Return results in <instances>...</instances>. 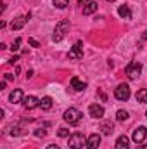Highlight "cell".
Segmentation results:
<instances>
[{
  "label": "cell",
  "instance_id": "1",
  "mask_svg": "<svg viewBox=\"0 0 147 149\" xmlns=\"http://www.w3.org/2000/svg\"><path fill=\"white\" fill-rule=\"evenodd\" d=\"M69 28H71V24H69V21H68V19L59 21V23L55 24V28H54V33H52V42H61L62 38L66 37V33L69 31Z\"/></svg>",
  "mask_w": 147,
  "mask_h": 149
},
{
  "label": "cell",
  "instance_id": "2",
  "mask_svg": "<svg viewBox=\"0 0 147 149\" xmlns=\"http://www.w3.org/2000/svg\"><path fill=\"white\" fill-rule=\"evenodd\" d=\"M68 146L71 149H83V146H87V139L81 132H74L68 139Z\"/></svg>",
  "mask_w": 147,
  "mask_h": 149
},
{
  "label": "cell",
  "instance_id": "3",
  "mask_svg": "<svg viewBox=\"0 0 147 149\" xmlns=\"http://www.w3.org/2000/svg\"><path fill=\"white\" fill-rule=\"evenodd\" d=\"M81 116H83V113L80 111V109H76V108H69V109H66L64 111V121L66 123H69V125H78L80 123V120H81Z\"/></svg>",
  "mask_w": 147,
  "mask_h": 149
},
{
  "label": "cell",
  "instance_id": "4",
  "mask_svg": "<svg viewBox=\"0 0 147 149\" xmlns=\"http://www.w3.org/2000/svg\"><path fill=\"white\" fill-rule=\"evenodd\" d=\"M130 87L126 85V83H119L116 88H114V97L118 99V101H128L130 99Z\"/></svg>",
  "mask_w": 147,
  "mask_h": 149
},
{
  "label": "cell",
  "instance_id": "5",
  "mask_svg": "<svg viewBox=\"0 0 147 149\" xmlns=\"http://www.w3.org/2000/svg\"><path fill=\"white\" fill-rule=\"evenodd\" d=\"M140 73H142V64L140 63H130L126 66V76L130 80H139Z\"/></svg>",
  "mask_w": 147,
  "mask_h": 149
},
{
  "label": "cell",
  "instance_id": "6",
  "mask_svg": "<svg viewBox=\"0 0 147 149\" xmlns=\"http://www.w3.org/2000/svg\"><path fill=\"white\" fill-rule=\"evenodd\" d=\"M68 57L73 59V61L83 59V43H81V42H76V43H74V47L68 52Z\"/></svg>",
  "mask_w": 147,
  "mask_h": 149
},
{
  "label": "cell",
  "instance_id": "7",
  "mask_svg": "<svg viewBox=\"0 0 147 149\" xmlns=\"http://www.w3.org/2000/svg\"><path fill=\"white\" fill-rule=\"evenodd\" d=\"M146 137H147V128H146V127H137V128L133 130V135H132L133 142L142 144V142L146 141Z\"/></svg>",
  "mask_w": 147,
  "mask_h": 149
},
{
  "label": "cell",
  "instance_id": "8",
  "mask_svg": "<svg viewBox=\"0 0 147 149\" xmlns=\"http://www.w3.org/2000/svg\"><path fill=\"white\" fill-rule=\"evenodd\" d=\"M9 101H10L12 104H19V102H23V101H24V94H23V90H21V88H14V90L10 92V95H9Z\"/></svg>",
  "mask_w": 147,
  "mask_h": 149
},
{
  "label": "cell",
  "instance_id": "9",
  "mask_svg": "<svg viewBox=\"0 0 147 149\" xmlns=\"http://www.w3.org/2000/svg\"><path fill=\"white\" fill-rule=\"evenodd\" d=\"M23 104L26 109H35V108H40V99L35 95H28V97H24Z\"/></svg>",
  "mask_w": 147,
  "mask_h": 149
},
{
  "label": "cell",
  "instance_id": "10",
  "mask_svg": "<svg viewBox=\"0 0 147 149\" xmlns=\"http://www.w3.org/2000/svg\"><path fill=\"white\" fill-rule=\"evenodd\" d=\"M31 17V14H28V16H19V17H16L12 23H10V28L12 30H21L24 24H26V21Z\"/></svg>",
  "mask_w": 147,
  "mask_h": 149
},
{
  "label": "cell",
  "instance_id": "11",
  "mask_svg": "<svg viewBox=\"0 0 147 149\" xmlns=\"http://www.w3.org/2000/svg\"><path fill=\"white\" fill-rule=\"evenodd\" d=\"M101 146V135L99 134H92L87 139V149H99Z\"/></svg>",
  "mask_w": 147,
  "mask_h": 149
},
{
  "label": "cell",
  "instance_id": "12",
  "mask_svg": "<svg viewBox=\"0 0 147 149\" xmlns=\"http://www.w3.org/2000/svg\"><path fill=\"white\" fill-rule=\"evenodd\" d=\"M88 113H90L92 118H102V116H104V108L99 106V104H92V106L88 108Z\"/></svg>",
  "mask_w": 147,
  "mask_h": 149
},
{
  "label": "cell",
  "instance_id": "13",
  "mask_svg": "<svg viewBox=\"0 0 147 149\" xmlns=\"http://www.w3.org/2000/svg\"><path fill=\"white\" fill-rule=\"evenodd\" d=\"M101 130H102V134H104V135H111V134L114 132V123H112L111 120L102 121V123H101Z\"/></svg>",
  "mask_w": 147,
  "mask_h": 149
},
{
  "label": "cell",
  "instance_id": "14",
  "mask_svg": "<svg viewBox=\"0 0 147 149\" xmlns=\"http://www.w3.org/2000/svg\"><path fill=\"white\" fill-rule=\"evenodd\" d=\"M114 149H130V139L126 135H119L116 141V148Z\"/></svg>",
  "mask_w": 147,
  "mask_h": 149
},
{
  "label": "cell",
  "instance_id": "15",
  "mask_svg": "<svg viewBox=\"0 0 147 149\" xmlns=\"http://www.w3.org/2000/svg\"><path fill=\"white\" fill-rule=\"evenodd\" d=\"M71 87H73L74 90L81 92V90H85V88H87V83H85L83 80H80L78 76H73V78H71Z\"/></svg>",
  "mask_w": 147,
  "mask_h": 149
},
{
  "label": "cell",
  "instance_id": "16",
  "mask_svg": "<svg viewBox=\"0 0 147 149\" xmlns=\"http://www.w3.org/2000/svg\"><path fill=\"white\" fill-rule=\"evenodd\" d=\"M118 14H119L121 17H125V19H130V17H132V10H130V7H128V5H119Z\"/></svg>",
  "mask_w": 147,
  "mask_h": 149
},
{
  "label": "cell",
  "instance_id": "17",
  "mask_svg": "<svg viewBox=\"0 0 147 149\" xmlns=\"http://www.w3.org/2000/svg\"><path fill=\"white\" fill-rule=\"evenodd\" d=\"M40 108L42 109H45V111H49L50 108H52V97H43V99H40Z\"/></svg>",
  "mask_w": 147,
  "mask_h": 149
},
{
  "label": "cell",
  "instance_id": "18",
  "mask_svg": "<svg viewBox=\"0 0 147 149\" xmlns=\"http://www.w3.org/2000/svg\"><path fill=\"white\" fill-rule=\"evenodd\" d=\"M95 10H97V2H95V0H94L92 3H88L87 7H83V14H85V16H90V14H94Z\"/></svg>",
  "mask_w": 147,
  "mask_h": 149
},
{
  "label": "cell",
  "instance_id": "19",
  "mask_svg": "<svg viewBox=\"0 0 147 149\" xmlns=\"http://www.w3.org/2000/svg\"><path fill=\"white\" fill-rule=\"evenodd\" d=\"M137 101L147 104V88H142V90H139V92H137Z\"/></svg>",
  "mask_w": 147,
  "mask_h": 149
},
{
  "label": "cell",
  "instance_id": "20",
  "mask_svg": "<svg viewBox=\"0 0 147 149\" xmlns=\"http://www.w3.org/2000/svg\"><path fill=\"white\" fill-rule=\"evenodd\" d=\"M9 134H10V135H21V134H23V128H21L19 125H10V127H9Z\"/></svg>",
  "mask_w": 147,
  "mask_h": 149
},
{
  "label": "cell",
  "instance_id": "21",
  "mask_svg": "<svg viewBox=\"0 0 147 149\" xmlns=\"http://www.w3.org/2000/svg\"><path fill=\"white\" fill-rule=\"evenodd\" d=\"M116 120L118 121H126L128 120V113L125 111V109H119V111L116 113Z\"/></svg>",
  "mask_w": 147,
  "mask_h": 149
},
{
  "label": "cell",
  "instance_id": "22",
  "mask_svg": "<svg viewBox=\"0 0 147 149\" xmlns=\"http://www.w3.org/2000/svg\"><path fill=\"white\" fill-rule=\"evenodd\" d=\"M52 2H54V5L57 9H66L69 5V0H52Z\"/></svg>",
  "mask_w": 147,
  "mask_h": 149
},
{
  "label": "cell",
  "instance_id": "23",
  "mask_svg": "<svg viewBox=\"0 0 147 149\" xmlns=\"http://www.w3.org/2000/svg\"><path fill=\"white\" fill-rule=\"evenodd\" d=\"M21 42H23L21 38H16V40H14V43L10 45V49H12V52H16V50H19V47H21Z\"/></svg>",
  "mask_w": 147,
  "mask_h": 149
},
{
  "label": "cell",
  "instance_id": "24",
  "mask_svg": "<svg viewBox=\"0 0 147 149\" xmlns=\"http://www.w3.org/2000/svg\"><path fill=\"white\" fill-rule=\"evenodd\" d=\"M57 135L59 137H69V130L68 128H59L57 130Z\"/></svg>",
  "mask_w": 147,
  "mask_h": 149
},
{
  "label": "cell",
  "instance_id": "25",
  "mask_svg": "<svg viewBox=\"0 0 147 149\" xmlns=\"http://www.w3.org/2000/svg\"><path fill=\"white\" fill-rule=\"evenodd\" d=\"M45 134H47V132H45L43 128H38V130H35V135H37V137H45Z\"/></svg>",
  "mask_w": 147,
  "mask_h": 149
},
{
  "label": "cell",
  "instance_id": "26",
  "mask_svg": "<svg viewBox=\"0 0 147 149\" xmlns=\"http://www.w3.org/2000/svg\"><path fill=\"white\" fill-rule=\"evenodd\" d=\"M94 0H78V5H81V7H87L88 3H92Z\"/></svg>",
  "mask_w": 147,
  "mask_h": 149
},
{
  "label": "cell",
  "instance_id": "27",
  "mask_svg": "<svg viewBox=\"0 0 147 149\" xmlns=\"http://www.w3.org/2000/svg\"><path fill=\"white\" fill-rule=\"evenodd\" d=\"M28 43H30L31 47H40V43H38L35 38H28Z\"/></svg>",
  "mask_w": 147,
  "mask_h": 149
},
{
  "label": "cell",
  "instance_id": "28",
  "mask_svg": "<svg viewBox=\"0 0 147 149\" xmlns=\"http://www.w3.org/2000/svg\"><path fill=\"white\" fill-rule=\"evenodd\" d=\"M17 61H19V57H17V56H14V57H10V59H9V63H10V64H16Z\"/></svg>",
  "mask_w": 147,
  "mask_h": 149
},
{
  "label": "cell",
  "instance_id": "29",
  "mask_svg": "<svg viewBox=\"0 0 147 149\" xmlns=\"http://www.w3.org/2000/svg\"><path fill=\"white\" fill-rule=\"evenodd\" d=\"M45 149H61V148H59L57 144H50V146H47Z\"/></svg>",
  "mask_w": 147,
  "mask_h": 149
},
{
  "label": "cell",
  "instance_id": "30",
  "mask_svg": "<svg viewBox=\"0 0 147 149\" xmlns=\"http://www.w3.org/2000/svg\"><path fill=\"white\" fill-rule=\"evenodd\" d=\"M14 78V74H10V73H5V80H12Z\"/></svg>",
  "mask_w": 147,
  "mask_h": 149
},
{
  "label": "cell",
  "instance_id": "31",
  "mask_svg": "<svg viewBox=\"0 0 147 149\" xmlns=\"http://www.w3.org/2000/svg\"><path fill=\"white\" fill-rule=\"evenodd\" d=\"M142 40H147V30L144 31V33H142Z\"/></svg>",
  "mask_w": 147,
  "mask_h": 149
},
{
  "label": "cell",
  "instance_id": "32",
  "mask_svg": "<svg viewBox=\"0 0 147 149\" xmlns=\"http://www.w3.org/2000/svg\"><path fill=\"white\" fill-rule=\"evenodd\" d=\"M137 149H147V144H142V146H137Z\"/></svg>",
  "mask_w": 147,
  "mask_h": 149
},
{
  "label": "cell",
  "instance_id": "33",
  "mask_svg": "<svg viewBox=\"0 0 147 149\" xmlns=\"http://www.w3.org/2000/svg\"><path fill=\"white\" fill-rule=\"evenodd\" d=\"M107 2H114V0H107Z\"/></svg>",
  "mask_w": 147,
  "mask_h": 149
},
{
  "label": "cell",
  "instance_id": "34",
  "mask_svg": "<svg viewBox=\"0 0 147 149\" xmlns=\"http://www.w3.org/2000/svg\"><path fill=\"white\" fill-rule=\"evenodd\" d=\"M146 116H147V111H146Z\"/></svg>",
  "mask_w": 147,
  "mask_h": 149
}]
</instances>
